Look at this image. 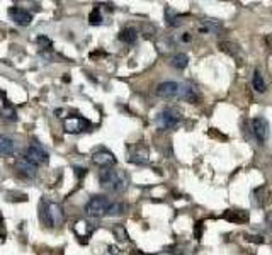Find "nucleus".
I'll return each instance as SVG.
<instances>
[{
    "mask_svg": "<svg viewBox=\"0 0 272 255\" xmlns=\"http://www.w3.org/2000/svg\"><path fill=\"white\" fill-rule=\"evenodd\" d=\"M99 182L106 191L111 192H121L128 187V177L121 170H114V168H102L99 172Z\"/></svg>",
    "mask_w": 272,
    "mask_h": 255,
    "instance_id": "1",
    "label": "nucleus"
},
{
    "mask_svg": "<svg viewBox=\"0 0 272 255\" xmlns=\"http://www.w3.org/2000/svg\"><path fill=\"white\" fill-rule=\"evenodd\" d=\"M40 218L41 221L46 224V226H60L65 219V214H63V209L58 202H53V201H48V199H43L40 202Z\"/></svg>",
    "mask_w": 272,
    "mask_h": 255,
    "instance_id": "2",
    "label": "nucleus"
},
{
    "mask_svg": "<svg viewBox=\"0 0 272 255\" xmlns=\"http://www.w3.org/2000/svg\"><path fill=\"white\" fill-rule=\"evenodd\" d=\"M112 202L104 196H94L87 204H85V214L90 218H102L109 213V207Z\"/></svg>",
    "mask_w": 272,
    "mask_h": 255,
    "instance_id": "3",
    "label": "nucleus"
},
{
    "mask_svg": "<svg viewBox=\"0 0 272 255\" xmlns=\"http://www.w3.org/2000/svg\"><path fill=\"white\" fill-rule=\"evenodd\" d=\"M180 123V112L177 109H163L160 114L157 116V126L160 129H174L179 126Z\"/></svg>",
    "mask_w": 272,
    "mask_h": 255,
    "instance_id": "4",
    "label": "nucleus"
},
{
    "mask_svg": "<svg viewBox=\"0 0 272 255\" xmlns=\"http://www.w3.org/2000/svg\"><path fill=\"white\" fill-rule=\"evenodd\" d=\"M24 157L29 160V162H33L34 165H45V163H48L50 160V155L46 152L45 148L40 145V143H31L26 148V153Z\"/></svg>",
    "mask_w": 272,
    "mask_h": 255,
    "instance_id": "5",
    "label": "nucleus"
},
{
    "mask_svg": "<svg viewBox=\"0 0 272 255\" xmlns=\"http://www.w3.org/2000/svg\"><path fill=\"white\" fill-rule=\"evenodd\" d=\"M180 90H182V84L179 82H163L157 87L155 94L162 99H180Z\"/></svg>",
    "mask_w": 272,
    "mask_h": 255,
    "instance_id": "6",
    "label": "nucleus"
},
{
    "mask_svg": "<svg viewBox=\"0 0 272 255\" xmlns=\"http://www.w3.org/2000/svg\"><path fill=\"white\" fill-rule=\"evenodd\" d=\"M90 128V123L82 116H70V118L65 119V131L72 133V135H77V133L87 131Z\"/></svg>",
    "mask_w": 272,
    "mask_h": 255,
    "instance_id": "7",
    "label": "nucleus"
},
{
    "mask_svg": "<svg viewBox=\"0 0 272 255\" xmlns=\"http://www.w3.org/2000/svg\"><path fill=\"white\" fill-rule=\"evenodd\" d=\"M92 162L96 163V165H99L101 168H112L116 165V157L112 155L109 150H99V152H96L92 155Z\"/></svg>",
    "mask_w": 272,
    "mask_h": 255,
    "instance_id": "8",
    "label": "nucleus"
},
{
    "mask_svg": "<svg viewBox=\"0 0 272 255\" xmlns=\"http://www.w3.org/2000/svg\"><path fill=\"white\" fill-rule=\"evenodd\" d=\"M252 129H253V135H255L258 143H264V141L269 138V124H267L265 118H255L252 121Z\"/></svg>",
    "mask_w": 272,
    "mask_h": 255,
    "instance_id": "9",
    "label": "nucleus"
},
{
    "mask_svg": "<svg viewBox=\"0 0 272 255\" xmlns=\"http://www.w3.org/2000/svg\"><path fill=\"white\" fill-rule=\"evenodd\" d=\"M9 16H11V19L19 26H29V24H31V21H33L31 12H28L26 9H21L17 6L9 9Z\"/></svg>",
    "mask_w": 272,
    "mask_h": 255,
    "instance_id": "10",
    "label": "nucleus"
},
{
    "mask_svg": "<svg viewBox=\"0 0 272 255\" xmlns=\"http://www.w3.org/2000/svg\"><path fill=\"white\" fill-rule=\"evenodd\" d=\"M36 168H38V165H34L33 162H29L26 157H21L16 160V170L19 172L21 175L28 177V179H33V177L36 175V172H38Z\"/></svg>",
    "mask_w": 272,
    "mask_h": 255,
    "instance_id": "11",
    "label": "nucleus"
},
{
    "mask_svg": "<svg viewBox=\"0 0 272 255\" xmlns=\"http://www.w3.org/2000/svg\"><path fill=\"white\" fill-rule=\"evenodd\" d=\"M0 114H2V118H6L9 121H14L17 118L14 106L6 99V92H0Z\"/></svg>",
    "mask_w": 272,
    "mask_h": 255,
    "instance_id": "12",
    "label": "nucleus"
},
{
    "mask_svg": "<svg viewBox=\"0 0 272 255\" xmlns=\"http://www.w3.org/2000/svg\"><path fill=\"white\" fill-rule=\"evenodd\" d=\"M17 150L16 141L7 135H0V155L2 157H9V155H14Z\"/></svg>",
    "mask_w": 272,
    "mask_h": 255,
    "instance_id": "13",
    "label": "nucleus"
},
{
    "mask_svg": "<svg viewBox=\"0 0 272 255\" xmlns=\"http://www.w3.org/2000/svg\"><path fill=\"white\" fill-rule=\"evenodd\" d=\"M129 162L140 163V165H145V163H148V150H146L145 146L138 145L136 148H133L131 152H129Z\"/></svg>",
    "mask_w": 272,
    "mask_h": 255,
    "instance_id": "14",
    "label": "nucleus"
},
{
    "mask_svg": "<svg viewBox=\"0 0 272 255\" xmlns=\"http://www.w3.org/2000/svg\"><path fill=\"white\" fill-rule=\"evenodd\" d=\"M73 230H75V233L80 236V238H89L90 233L94 231V224L89 223V221H85V219H80V221L75 223Z\"/></svg>",
    "mask_w": 272,
    "mask_h": 255,
    "instance_id": "15",
    "label": "nucleus"
},
{
    "mask_svg": "<svg viewBox=\"0 0 272 255\" xmlns=\"http://www.w3.org/2000/svg\"><path fill=\"white\" fill-rule=\"evenodd\" d=\"M224 219L228 221H235V223H245L248 221V214L245 211H240V209H228L226 213L223 214Z\"/></svg>",
    "mask_w": 272,
    "mask_h": 255,
    "instance_id": "16",
    "label": "nucleus"
},
{
    "mask_svg": "<svg viewBox=\"0 0 272 255\" xmlns=\"http://www.w3.org/2000/svg\"><path fill=\"white\" fill-rule=\"evenodd\" d=\"M119 40L126 45H135L138 40V31L135 28H124L123 31L119 33Z\"/></svg>",
    "mask_w": 272,
    "mask_h": 255,
    "instance_id": "17",
    "label": "nucleus"
},
{
    "mask_svg": "<svg viewBox=\"0 0 272 255\" xmlns=\"http://www.w3.org/2000/svg\"><path fill=\"white\" fill-rule=\"evenodd\" d=\"M221 28H223V26L219 24V23H216V21L204 19V21H201L199 31L201 33H219V31H221Z\"/></svg>",
    "mask_w": 272,
    "mask_h": 255,
    "instance_id": "18",
    "label": "nucleus"
},
{
    "mask_svg": "<svg viewBox=\"0 0 272 255\" xmlns=\"http://www.w3.org/2000/svg\"><path fill=\"white\" fill-rule=\"evenodd\" d=\"M170 65L174 68H177V70H184V68L189 65V56L185 53H177V55L172 56Z\"/></svg>",
    "mask_w": 272,
    "mask_h": 255,
    "instance_id": "19",
    "label": "nucleus"
},
{
    "mask_svg": "<svg viewBox=\"0 0 272 255\" xmlns=\"http://www.w3.org/2000/svg\"><path fill=\"white\" fill-rule=\"evenodd\" d=\"M252 85H253V89H255V92H258V94L265 92V80H264V77H262V72H260V70L253 72Z\"/></svg>",
    "mask_w": 272,
    "mask_h": 255,
    "instance_id": "20",
    "label": "nucleus"
},
{
    "mask_svg": "<svg viewBox=\"0 0 272 255\" xmlns=\"http://www.w3.org/2000/svg\"><path fill=\"white\" fill-rule=\"evenodd\" d=\"M165 23L170 28H175V26L180 24V16L172 7H165Z\"/></svg>",
    "mask_w": 272,
    "mask_h": 255,
    "instance_id": "21",
    "label": "nucleus"
},
{
    "mask_svg": "<svg viewBox=\"0 0 272 255\" xmlns=\"http://www.w3.org/2000/svg\"><path fill=\"white\" fill-rule=\"evenodd\" d=\"M89 23L92 24V26H99V24H102V14H101V9L96 7L92 12H90V16H89Z\"/></svg>",
    "mask_w": 272,
    "mask_h": 255,
    "instance_id": "22",
    "label": "nucleus"
},
{
    "mask_svg": "<svg viewBox=\"0 0 272 255\" xmlns=\"http://www.w3.org/2000/svg\"><path fill=\"white\" fill-rule=\"evenodd\" d=\"M123 213H124V204H121V202H112L107 216H119V214H123Z\"/></svg>",
    "mask_w": 272,
    "mask_h": 255,
    "instance_id": "23",
    "label": "nucleus"
},
{
    "mask_svg": "<svg viewBox=\"0 0 272 255\" xmlns=\"http://www.w3.org/2000/svg\"><path fill=\"white\" fill-rule=\"evenodd\" d=\"M38 45L43 46V50H50L51 48V41L46 36H40V38H38Z\"/></svg>",
    "mask_w": 272,
    "mask_h": 255,
    "instance_id": "24",
    "label": "nucleus"
},
{
    "mask_svg": "<svg viewBox=\"0 0 272 255\" xmlns=\"http://www.w3.org/2000/svg\"><path fill=\"white\" fill-rule=\"evenodd\" d=\"M114 233H116V235L119 236V240H126V238H128L126 231H124V230H123V228H121V226H116V228H114Z\"/></svg>",
    "mask_w": 272,
    "mask_h": 255,
    "instance_id": "25",
    "label": "nucleus"
},
{
    "mask_svg": "<svg viewBox=\"0 0 272 255\" xmlns=\"http://www.w3.org/2000/svg\"><path fill=\"white\" fill-rule=\"evenodd\" d=\"M107 255H123V252L118 247H114V245H109L107 247Z\"/></svg>",
    "mask_w": 272,
    "mask_h": 255,
    "instance_id": "26",
    "label": "nucleus"
},
{
    "mask_svg": "<svg viewBox=\"0 0 272 255\" xmlns=\"http://www.w3.org/2000/svg\"><path fill=\"white\" fill-rule=\"evenodd\" d=\"M245 238L248 241H255V243H264V238L262 236H252V235H245Z\"/></svg>",
    "mask_w": 272,
    "mask_h": 255,
    "instance_id": "27",
    "label": "nucleus"
},
{
    "mask_svg": "<svg viewBox=\"0 0 272 255\" xmlns=\"http://www.w3.org/2000/svg\"><path fill=\"white\" fill-rule=\"evenodd\" d=\"M75 174H77V177H79V179H80V177H84L85 174H87V168H80V167H77V168H75Z\"/></svg>",
    "mask_w": 272,
    "mask_h": 255,
    "instance_id": "28",
    "label": "nucleus"
},
{
    "mask_svg": "<svg viewBox=\"0 0 272 255\" xmlns=\"http://www.w3.org/2000/svg\"><path fill=\"white\" fill-rule=\"evenodd\" d=\"M201 230H202V223H197V230H196V238L201 236Z\"/></svg>",
    "mask_w": 272,
    "mask_h": 255,
    "instance_id": "29",
    "label": "nucleus"
},
{
    "mask_svg": "<svg viewBox=\"0 0 272 255\" xmlns=\"http://www.w3.org/2000/svg\"><path fill=\"white\" fill-rule=\"evenodd\" d=\"M267 224H269V228L272 230V211L270 213H267Z\"/></svg>",
    "mask_w": 272,
    "mask_h": 255,
    "instance_id": "30",
    "label": "nucleus"
}]
</instances>
